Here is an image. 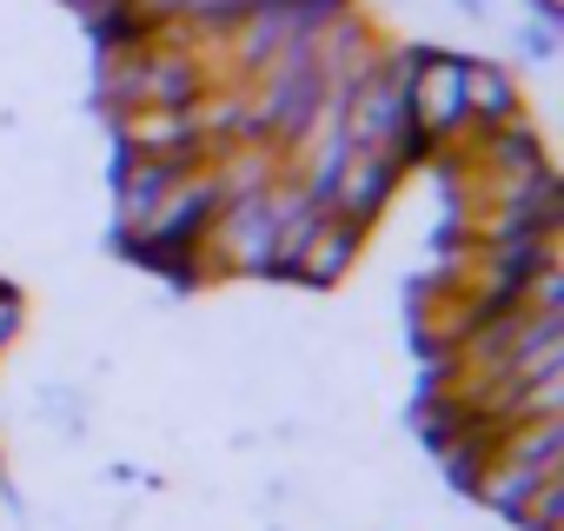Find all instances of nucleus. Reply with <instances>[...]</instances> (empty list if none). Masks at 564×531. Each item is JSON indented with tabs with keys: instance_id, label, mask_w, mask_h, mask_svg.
Returning a JSON list of instances; mask_svg holds the SVG:
<instances>
[{
	"instance_id": "1",
	"label": "nucleus",
	"mask_w": 564,
	"mask_h": 531,
	"mask_svg": "<svg viewBox=\"0 0 564 531\" xmlns=\"http://www.w3.org/2000/svg\"><path fill=\"white\" fill-rule=\"evenodd\" d=\"M405 107H412V120H425V127H452V120H465V107H471V94H465V67L445 61V54H425L419 74L405 80Z\"/></svg>"
}]
</instances>
